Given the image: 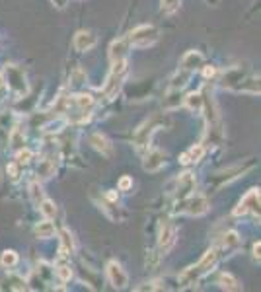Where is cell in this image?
Here are the masks:
<instances>
[{
    "instance_id": "6da1fadb",
    "label": "cell",
    "mask_w": 261,
    "mask_h": 292,
    "mask_svg": "<svg viewBox=\"0 0 261 292\" xmlns=\"http://www.w3.org/2000/svg\"><path fill=\"white\" fill-rule=\"evenodd\" d=\"M218 248H212V250H209L205 256H203V259L197 263V265H193V267H189L185 273L179 276V286H191V284H195L201 276H205V274L209 273L210 269L216 265V261H218Z\"/></svg>"
},
{
    "instance_id": "7a4b0ae2",
    "label": "cell",
    "mask_w": 261,
    "mask_h": 292,
    "mask_svg": "<svg viewBox=\"0 0 261 292\" xmlns=\"http://www.w3.org/2000/svg\"><path fill=\"white\" fill-rule=\"evenodd\" d=\"M158 30L154 26H139L137 30L131 32V36L127 37L129 39V45L133 47H139V49H144V47H150L158 41Z\"/></svg>"
},
{
    "instance_id": "3957f363",
    "label": "cell",
    "mask_w": 261,
    "mask_h": 292,
    "mask_svg": "<svg viewBox=\"0 0 261 292\" xmlns=\"http://www.w3.org/2000/svg\"><path fill=\"white\" fill-rule=\"evenodd\" d=\"M125 76H127V60L123 58V60L113 62V68H111V72L107 76V82H105L104 86V92L107 98H113L117 92L121 90Z\"/></svg>"
},
{
    "instance_id": "277c9868",
    "label": "cell",
    "mask_w": 261,
    "mask_h": 292,
    "mask_svg": "<svg viewBox=\"0 0 261 292\" xmlns=\"http://www.w3.org/2000/svg\"><path fill=\"white\" fill-rule=\"evenodd\" d=\"M209 210V201L203 195H193V197H185L183 199V208L181 212L189 214V216H201Z\"/></svg>"
},
{
    "instance_id": "5b68a950",
    "label": "cell",
    "mask_w": 261,
    "mask_h": 292,
    "mask_svg": "<svg viewBox=\"0 0 261 292\" xmlns=\"http://www.w3.org/2000/svg\"><path fill=\"white\" fill-rule=\"evenodd\" d=\"M245 212H251V214L259 216V189H251L244 199L240 201L238 208L234 210V214H236V216L245 214Z\"/></svg>"
},
{
    "instance_id": "8992f818",
    "label": "cell",
    "mask_w": 261,
    "mask_h": 292,
    "mask_svg": "<svg viewBox=\"0 0 261 292\" xmlns=\"http://www.w3.org/2000/svg\"><path fill=\"white\" fill-rule=\"evenodd\" d=\"M160 121H162V117H152L150 121H146V123L139 128V132H137V136H135L137 148H144V146L150 142V134L158 128Z\"/></svg>"
},
{
    "instance_id": "52a82bcc",
    "label": "cell",
    "mask_w": 261,
    "mask_h": 292,
    "mask_svg": "<svg viewBox=\"0 0 261 292\" xmlns=\"http://www.w3.org/2000/svg\"><path fill=\"white\" fill-rule=\"evenodd\" d=\"M107 276H109V282H111L115 288H125L127 282H129V276L125 273V269H123L117 261H111V263L107 265Z\"/></svg>"
},
{
    "instance_id": "ba28073f",
    "label": "cell",
    "mask_w": 261,
    "mask_h": 292,
    "mask_svg": "<svg viewBox=\"0 0 261 292\" xmlns=\"http://www.w3.org/2000/svg\"><path fill=\"white\" fill-rule=\"evenodd\" d=\"M175 244V226L170 222H164L162 228H160V240H158V246L164 254H168Z\"/></svg>"
},
{
    "instance_id": "9c48e42d",
    "label": "cell",
    "mask_w": 261,
    "mask_h": 292,
    "mask_svg": "<svg viewBox=\"0 0 261 292\" xmlns=\"http://www.w3.org/2000/svg\"><path fill=\"white\" fill-rule=\"evenodd\" d=\"M6 74H8V82H10V88L18 94H26L28 90V84H26V76L24 72L16 68V66H8L6 68Z\"/></svg>"
},
{
    "instance_id": "30bf717a",
    "label": "cell",
    "mask_w": 261,
    "mask_h": 292,
    "mask_svg": "<svg viewBox=\"0 0 261 292\" xmlns=\"http://www.w3.org/2000/svg\"><path fill=\"white\" fill-rule=\"evenodd\" d=\"M195 189V178L193 174H181L179 180H177V191H175V197L179 201H183L185 197L191 195V191Z\"/></svg>"
},
{
    "instance_id": "8fae6325",
    "label": "cell",
    "mask_w": 261,
    "mask_h": 292,
    "mask_svg": "<svg viewBox=\"0 0 261 292\" xmlns=\"http://www.w3.org/2000/svg\"><path fill=\"white\" fill-rule=\"evenodd\" d=\"M96 43H98V39H96V36L92 32H78L76 37H74V49L80 51V53L90 51Z\"/></svg>"
},
{
    "instance_id": "7c38bea8",
    "label": "cell",
    "mask_w": 261,
    "mask_h": 292,
    "mask_svg": "<svg viewBox=\"0 0 261 292\" xmlns=\"http://www.w3.org/2000/svg\"><path fill=\"white\" fill-rule=\"evenodd\" d=\"M164 162H166V154L162 150H152V152H148V156L144 160V170L146 172H158V170H162Z\"/></svg>"
},
{
    "instance_id": "4fadbf2b",
    "label": "cell",
    "mask_w": 261,
    "mask_h": 292,
    "mask_svg": "<svg viewBox=\"0 0 261 292\" xmlns=\"http://www.w3.org/2000/svg\"><path fill=\"white\" fill-rule=\"evenodd\" d=\"M127 51H129V39H117V41H113L111 47H109V58H111V62L123 60L127 56Z\"/></svg>"
},
{
    "instance_id": "5bb4252c",
    "label": "cell",
    "mask_w": 261,
    "mask_h": 292,
    "mask_svg": "<svg viewBox=\"0 0 261 292\" xmlns=\"http://www.w3.org/2000/svg\"><path fill=\"white\" fill-rule=\"evenodd\" d=\"M203 55L199 53V51H187L185 55H183V58H181V66L187 70V72H191V70H195V68H201L203 66Z\"/></svg>"
},
{
    "instance_id": "9a60e30c",
    "label": "cell",
    "mask_w": 261,
    "mask_h": 292,
    "mask_svg": "<svg viewBox=\"0 0 261 292\" xmlns=\"http://www.w3.org/2000/svg\"><path fill=\"white\" fill-rule=\"evenodd\" d=\"M90 144L94 146L98 152H102L104 156H111V154H113V146H111V142L107 140V136L100 134V132H96V134L90 136Z\"/></svg>"
},
{
    "instance_id": "2e32d148",
    "label": "cell",
    "mask_w": 261,
    "mask_h": 292,
    "mask_svg": "<svg viewBox=\"0 0 261 292\" xmlns=\"http://www.w3.org/2000/svg\"><path fill=\"white\" fill-rule=\"evenodd\" d=\"M242 78H244L242 68H230V70H226L224 78H222V86H224V88H234V90H236V86L242 82Z\"/></svg>"
},
{
    "instance_id": "e0dca14e",
    "label": "cell",
    "mask_w": 261,
    "mask_h": 292,
    "mask_svg": "<svg viewBox=\"0 0 261 292\" xmlns=\"http://www.w3.org/2000/svg\"><path fill=\"white\" fill-rule=\"evenodd\" d=\"M218 284H220V288H224V290H240V288H242V286H240V280H238V278H234L230 273L220 274Z\"/></svg>"
},
{
    "instance_id": "ac0fdd59",
    "label": "cell",
    "mask_w": 261,
    "mask_h": 292,
    "mask_svg": "<svg viewBox=\"0 0 261 292\" xmlns=\"http://www.w3.org/2000/svg\"><path fill=\"white\" fill-rule=\"evenodd\" d=\"M203 152H205V148H203L201 144L191 146V148L181 156V164H189V162H197V160H201Z\"/></svg>"
},
{
    "instance_id": "d6986e66",
    "label": "cell",
    "mask_w": 261,
    "mask_h": 292,
    "mask_svg": "<svg viewBox=\"0 0 261 292\" xmlns=\"http://www.w3.org/2000/svg\"><path fill=\"white\" fill-rule=\"evenodd\" d=\"M55 234V226H53V222H49V218L43 220V222H39L37 226H35V236L37 238H51Z\"/></svg>"
},
{
    "instance_id": "ffe728a7",
    "label": "cell",
    "mask_w": 261,
    "mask_h": 292,
    "mask_svg": "<svg viewBox=\"0 0 261 292\" xmlns=\"http://www.w3.org/2000/svg\"><path fill=\"white\" fill-rule=\"evenodd\" d=\"M185 106H187L191 111H199V110H203L205 100H203L201 94H189V96L185 98Z\"/></svg>"
},
{
    "instance_id": "44dd1931",
    "label": "cell",
    "mask_w": 261,
    "mask_h": 292,
    "mask_svg": "<svg viewBox=\"0 0 261 292\" xmlns=\"http://www.w3.org/2000/svg\"><path fill=\"white\" fill-rule=\"evenodd\" d=\"M61 242H63V246H61V252H63V256H69L74 252V240H72V234H70L69 230H63V234H61Z\"/></svg>"
},
{
    "instance_id": "7402d4cb",
    "label": "cell",
    "mask_w": 261,
    "mask_h": 292,
    "mask_svg": "<svg viewBox=\"0 0 261 292\" xmlns=\"http://www.w3.org/2000/svg\"><path fill=\"white\" fill-rule=\"evenodd\" d=\"M0 263L6 267V269H12V267H16L18 265V254L16 252H12V250H6L2 257H0Z\"/></svg>"
},
{
    "instance_id": "603a6c76",
    "label": "cell",
    "mask_w": 261,
    "mask_h": 292,
    "mask_svg": "<svg viewBox=\"0 0 261 292\" xmlns=\"http://www.w3.org/2000/svg\"><path fill=\"white\" fill-rule=\"evenodd\" d=\"M39 210L43 212L45 218H55V214H57V206H55V202L49 201V199H43V201L39 202Z\"/></svg>"
},
{
    "instance_id": "cb8c5ba5",
    "label": "cell",
    "mask_w": 261,
    "mask_h": 292,
    "mask_svg": "<svg viewBox=\"0 0 261 292\" xmlns=\"http://www.w3.org/2000/svg\"><path fill=\"white\" fill-rule=\"evenodd\" d=\"M179 104H181V94H179V90H172L168 94V98L164 100V108H168V110H174Z\"/></svg>"
},
{
    "instance_id": "d4e9b609",
    "label": "cell",
    "mask_w": 261,
    "mask_h": 292,
    "mask_svg": "<svg viewBox=\"0 0 261 292\" xmlns=\"http://www.w3.org/2000/svg\"><path fill=\"white\" fill-rule=\"evenodd\" d=\"M74 104H76V108L80 111H88L90 108H92V98L90 96H84V94H80V96H76L74 98Z\"/></svg>"
},
{
    "instance_id": "484cf974",
    "label": "cell",
    "mask_w": 261,
    "mask_h": 292,
    "mask_svg": "<svg viewBox=\"0 0 261 292\" xmlns=\"http://www.w3.org/2000/svg\"><path fill=\"white\" fill-rule=\"evenodd\" d=\"M238 244H240V238L236 232H228L224 234V240H222V246L226 248V250H232V248H238Z\"/></svg>"
},
{
    "instance_id": "4316f807",
    "label": "cell",
    "mask_w": 261,
    "mask_h": 292,
    "mask_svg": "<svg viewBox=\"0 0 261 292\" xmlns=\"http://www.w3.org/2000/svg\"><path fill=\"white\" fill-rule=\"evenodd\" d=\"M179 4H181V0H162V10L166 14H174L175 10L179 8Z\"/></svg>"
},
{
    "instance_id": "83f0119b",
    "label": "cell",
    "mask_w": 261,
    "mask_h": 292,
    "mask_svg": "<svg viewBox=\"0 0 261 292\" xmlns=\"http://www.w3.org/2000/svg\"><path fill=\"white\" fill-rule=\"evenodd\" d=\"M53 170H55V168H53V162L47 160V162H43V164L37 168V174H39V178H43V180H45V178H51Z\"/></svg>"
},
{
    "instance_id": "f1b7e54d",
    "label": "cell",
    "mask_w": 261,
    "mask_h": 292,
    "mask_svg": "<svg viewBox=\"0 0 261 292\" xmlns=\"http://www.w3.org/2000/svg\"><path fill=\"white\" fill-rule=\"evenodd\" d=\"M55 273H57V276H59L61 280H65V282H67V280H70V276H72V271H70L69 265H59Z\"/></svg>"
},
{
    "instance_id": "f546056e",
    "label": "cell",
    "mask_w": 261,
    "mask_h": 292,
    "mask_svg": "<svg viewBox=\"0 0 261 292\" xmlns=\"http://www.w3.org/2000/svg\"><path fill=\"white\" fill-rule=\"evenodd\" d=\"M30 189H32V197H34V201L37 202V204H39V202L43 201V193H41V187H39L37 183H32V187H30Z\"/></svg>"
},
{
    "instance_id": "4dcf8cb0",
    "label": "cell",
    "mask_w": 261,
    "mask_h": 292,
    "mask_svg": "<svg viewBox=\"0 0 261 292\" xmlns=\"http://www.w3.org/2000/svg\"><path fill=\"white\" fill-rule=\"evenodd\" d=\"M30 158H32L30 150H20L18 152V164H26V162H30Z\"/></svg>"
},
{
    "instance_id": "1f68e13d",
    "label": "cell",
    "mask_w": 261,
    "mask_h": 292,
    "mask_svg": "<svg viewBox=\"0 0 261 292\" xmlns=\"http://www.w3.org/2000/svg\"><path fill=\"white\" fill-rule=\"evenodd\" d=\"M131 185H133V180H131L129 176H125V178H121V182H119V191L131 189Z\"/></svg>"
},
{
    "instance_id": "d6a6232c",
    "label": "cell",
    "mask_w": 261,
    "mask_h": 292,
    "mask_svg": "<svg viewBox=\"0 0 261 292\" xmlns=\"http://www.w3.org/2000/svg\"><path fill=\"white\" fill-rule=\"evenodd\" d=\"M160 282H150V284H146V286H139L137 290H160V288H164V286H158Z\"/></svg>"
},
{
    "instance_id": "836d02e7",
    "label": "cell",
    "mask_w": 261,
    "mask_h": 292,
    "mask_svg": "<svg viewBox=\"0 0 261 292\" xmlns=\"http://www.w3.org/2000/svg\"><path fill=\"white\" fill-rule=\"evenodd\" d=\"M8 174H10V178H12V180H16L18 178V166L16 164L8 166Z\"/></svg>"
},
{
    "instance_id": "e575fe53",
    "label": "cell",
    "mask_w": 261,
    "mask_h": 292,
    "mask_svg": "<svg viewBox=\"0 0 261 292\" xmlns=\"http://www.w3.org/2000/svg\"><path fill=\"white\" fill-rule=\"evenodd\" d=\"M259 250H261V244H259V242H257V244L253 246V257H255L257 261H259Z\"/></svg>"
},
{
    "instance_id": "d590c367",
    "label": "cell",
    "mask_w": 261,
    "mask_h": 292,
    "mask_svg": "<svg viewBox=\"0 0 261 292\" xmlns=\"http://www.w3.org/2000/svg\"><path fill=\"white\" fill-rule=\"evenodd\" d=\"M51 2L57 8H65V6H67V0H51Z\"/></svg>"
},
{
    "instance_id": "8d00e7d4",
    "label": "cell",
    "mask_w": 261,
    "mask_h": 292,
    "mask_svg": "<svg viewBox=\"0 0 261 292\" xmlns=\"http://www.w3.org/2000/svg\"><path fill=\"white\" fill-rule=\"evenodd\" d=\"M214 74V68L210 66V68H205V76H212Z\"/></svg>"
},
{
    "instance_id": "74e56055",
    "label": "cell",
    "mask_w": 261,
    "mask_h": 292,
    "mask_svg": "<svg viewBox=\"0 0 261 292\" xmlns=\"http://www.w3.org/2000/svg\"><path fill=\"white\" fill-rule=\"evenodd\" d=\"M107 197H109V199H111V201H115V199H117V193H109V195H107Z\"/></svg>"
},
{
    "instance_id": "f35d334b",
    "label": "cell",
    "mask_w": 261,
    "mask_h": 292,
    "mask_svg": "<svg viewBox=\"0 0 261 292\" xmlns=\"http://www.w3.org/2000/svg\"><path fill=\"white\" fill-rule=\"evenodd\" d=\"M4 86V78H2V74H0V88Z\"/></svg>"
}]
</instances>
